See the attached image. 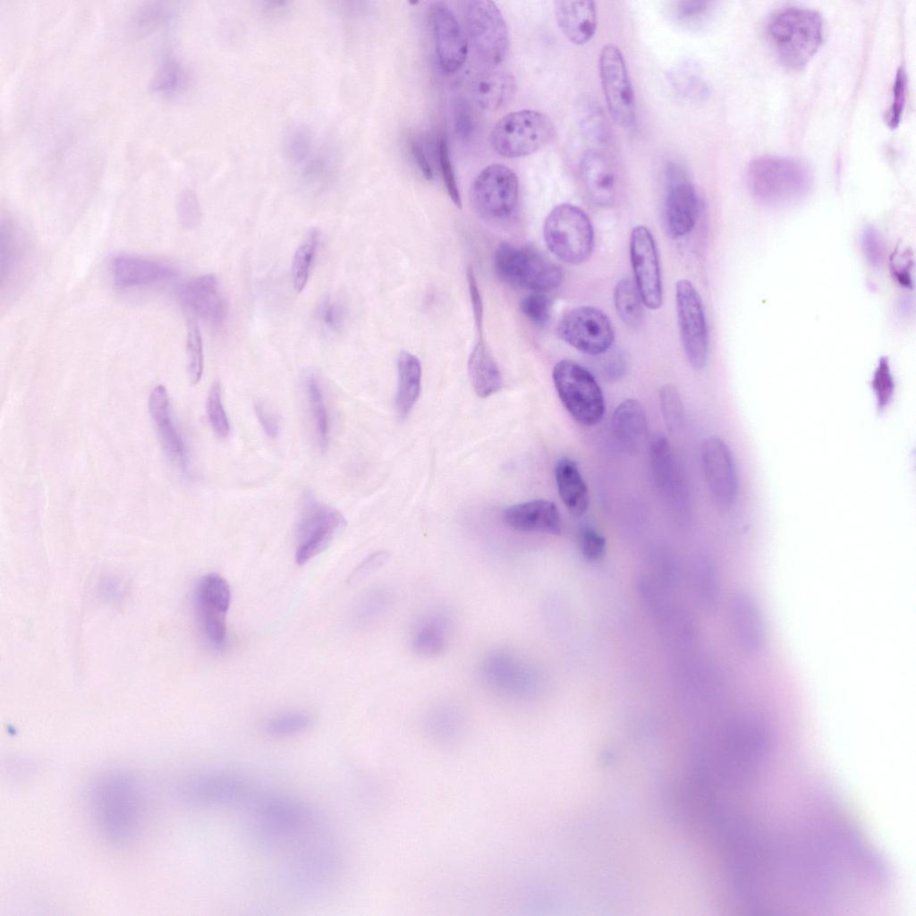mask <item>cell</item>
<instances>
[{"label":"cell","instance_id":"6da1fadb","mask_svg":"<svg viewBox=\"0 0 916 916\" xmlns=\"http://www.w3.org/2000/svg\"><path fill=\"white\" fill-rule=\"evenodd\" d=\"M747 182L752 196L768 207H784L802 199L811 186L808 166L801 160L763 155L748 165Z\"/></svg>","mask_w":916,"mask_h":916},{"label":"cell","instance_id":"7a4b0ae2","mask_svg":"<svg viewBox=\"0 0 916 916\" xmlns=\"http://www.w3.org/2000/svg\"><path fill=\"white\" fill-rule=\"evenodd\" d=\"M769 42L780 61L792 68L804 65L816 53L823 38V20L815 10L788 6L768 21Z\"/></svg>","mask_w":916,"mask_h":916},{"label":"cell","instance_id":"3957f363","mask_svg":"<svg viewBox=\"0 0 916 916\" xmlns=\"http://www.w3.org/2000/svg\"><path fill=\"white\" fill-rule=\"evenodd\" d=\"M543 236L549 250L571 265L588 260L594 248V229L589 217L570 203L559 204L548 213Z\"/></svg>","mask_w":916,"mask_h":916},{"label":"cell","instance_id":"277c9868","mask_svg":"<svg viewBox=\"0 0 916 916\" xmlns=\"http://www.w3.org/2000/svg\"><path fill=\"white\" fill-rule=\"evenodd\" d=\"M554 136L555 126L547 114L523 109L505 114L496 123L490 133V144L502 157H521L539 151Z\"/></svg>","mask_w":916,"mask_h":916},{"label":"cell","instance_id":"5b68a950","mask_svg":"<svg viewBox=\"0 0 916 916\" xmlns=\"http://www.w3.org/2000/svg\"><path fill=\"white\" fill-rule=\"evenodd\" d=\"M495 267L504 281L539 293L557 288L564 276L561 267L538 250L505 242L496 250Z\"/></svg>","mask_w":916,"mask_h":916},{"label":"cell","instance_id":"8992f818","mask_svg":"<svg viewBox=\"0 0 916 916\" xmlns=\"http://www.w3.org/2000/svg\"><path fill=\"white\" fill-rule=\"evenodd\" d=\"M557 394L571 416L584 426L600 421L605 411L601 388L594 376L572 360L558 361L552 372Z\"/></svg>","mask_w":916,"mask_h":916},{"label":"cell","instance_id":"52a82bcc","mask_svg":"<svg viewBox=\"0 0 916 916\" xmlns=\"http://www.w3.org/2000/svg\"><path fill=\"white\" fill-rule=\"evenodd\" d=\"M345 525L343 515L306 492L296 530L295 562L304 564L324 551Z\"/></svg>","mask_w":916,"mask_h":916},{"label":"cell","instance_id":"ba28073f","mask_svg":"<svg viewBox=\"0 0 916 916\" xmlns=\"http://www.w3.org/2000/svg\"><path fill=\"white\" fill-rule=\"evenodd\" d=\"M675 307L685 357L692 368L701 369L708 359V331L700 293L686 278L679 279L675 284Z\"/></svg>","mask_w":916,"mask_h":916},{"label":"cell","instance_id":"9c48e42d","mask_svg":"<svg viewBox=\"0 0 916 916\" xmlns=\"http://www.w3.org/2000/svg\"><path fill=\"white\" fill-rule=\"evenodd\" d=\"M598 72L609 114L621 127H633L636 123L634 92L623 55L615 45L606 44L602 47Z\"/></svg>","mask_w":916,"mask_h":916},{"label":"cell","instance_id":"30bf717a","mask_svg":"<svg viewBox=\"0 0 916 916\" xmlns=\"http://www.w3.org/2000/svg\"><path fill=\"white\" fill-rule=\"evenodd\" d=\"M194 609L200 630L216 651L226 644V614L231 602L230 586L217 573H208L198 581L194 590Z\"/></svg>","mask_w":916,"mask_h":916},{"label":"cell","instance_id":"8fae6325","mask_svg":"<svg viewBox=\"0 0 916 916\" xmlns=\"http://www.w3.org/2000/svg\"><path fill=\"white\" fill-rule=\"evenodd\" d=\"M519 195L516 174L502 164L482 169L474 179L471 198L476 210L490 219H504L513 212Z\"/></svg>","mask_w":916,"mask_h":916},{"label":"cell","instance_id":"7c38bea8","mask_svg":"<svg viewBox=\"0 0 916 916\" xmlns=\"http://www.w3.org/2000/svg\"><path fill=\"white\" fill-rule=\"evenodd\" d=\"M559 337L577 351L589 355L606 353L615 341L609 318L593 306H580L568 311L559 321Z\"/></svg>","mask_w":916,"mask_h":916},{"label":"cell","instance_id":"4fadbf2b","mask_svg":"<svg viewBox=\"0 0 916 916\" xmlns=\"http://www.w3.org/2000/svg\"><path fill=\"white\" fill-rule=\"evenodd\" d=\"M467 12L470 34L478 55L489 65H498L505 60L509 47L508 30L501 11L492 1L472 0Z\"/></svg>","mask_w":916,"mask_h":916},{"label":"cell","instance_id":"5bb4252c","mask_svg":"<svg viewBox=\"0 0 916 916\" xmlns=\"http://www.w3.org/2000/svg\"><path fill=\"white\" fill-rule=\"evenodd\" d=\"M630 258L634 283L644 306L651 310L660 309L663 288L658 253L654 237L645 225H636L631 232Z\"/></svg>","mask_w":916,"mask_h":916},{"label":"cell","instance_id":"9a60e30c","mask_svg":"<svg viewBox=\"0 0 916 916\" xmlns=\"http://www.w3.org/2000/svg\"><path fill=\"white\" fill-rule=\"evenodd\" d=\"M733 637L740 652L749 658L764 654L768 642V627L760 604L747 589L736 590L730 603Z\"/></svg>","mask_w":916,"mask_h":916},{"label":"cell","instance_id":"2e32d148","mask_svg":"<svg viewBox=\"0 0 916 916\" xmlns=\"http://www.w3.org/2000/svg\"><path fill=\"white\" fill-rule=\"evenodd\" d=\"M437 64L445 73H454L464 64L468 55V41L454 13L443 2H435L428 8Z\"/></svg>","mask_w":916,"mask_h":916},{"label":"cell","instance_id":"e0dca14e","mask_svg":"<svg viewBox=\"0 0 916 916\" xmlns=\"http://www.w3.org/2000/svg\"><path fill=\"white\" fill-rule=\"evenodd\" d=\"M664 216L667 232L679 238L691 232L698 220L700 199L683 171L674 165L666 172Z\"/></svg>","mask_w":916,"mask_h":916},{"label":"cell","instance_id":"ac0fdd59","mask_svg":"<svg viewBox=\"0 0 916 916\" xmlns=\"http://www.w3.org/2000/svg\"><path fill=\"white\" fill-rule=\"evenodd\" d=\"M191 795L199 802L212 806L250 809L260 791L245 778L231 773H211L194 779Z\"/></svg>","mask_w":916,"mask_h":916},{"label":"cell","instance_id":"d6986e66","mask_svg":"<svg viewBox=\"0 0 916 916\" xmlns=\"http://www.w3.org/2000/svg\"><path fill=\"white\" fill-rule=\"evenodd\" d=\"M705 479L715 502L729 507L737 493V475L728 445L718 437L706 439L701 448Z\"/></svg>","mask_w":916,"mask_h":916},{"label":"cell","instance_id":"ffe728a7","mask_svg":"<svg viewBox=\"0 0 916 916\" xmlns=\"http://www.w3.org/2000/svg\"><path fill=\"white\" fill-rule=\"evenodd\" d=\"M482 676L493 689L504 694H526L535 683L533 669L518 654L506 649L488 655L482 665Z\"/></svg>","mask_w":916,"mask_h":916},{"label":"cell","instance_id":"44dd1931","mask_svg":"<svg viewBox=\"0 0 916 916\" xmlns=\"http://www.w3.org/2000/svg\"><path fill=\"white\" fill-rule=\"evenodd\" d=\"M114 284L121 288L147 286L174 280L177 269L171 264L131 254L115 255L110 263Z\"/></svg>","mask_w":916,"mask_h":916},{"label":"cell","instance_id":"7402d4cb","mask_svg":"<svg viewBox=\"0 0 916 916\" xmlns=\"http://www.w3.org/2000/svg\"><path fill=\"white\" fill-rule=\"evenodd\" d=\"M182 306L194 316L213 325L221 324L226 304L214 275H204L185 284L179 291Z\"/></svg>","mask_w":916,"mask_h":916},{"label":"cell","instance_id":"603a6c76","mask_svg":"<svg viewBox=\"0 0 916 916\" xmlns=\"http://www.w3.org/2000/svg\"><path fill=\"white\" fill-rule=\"evenodd\" d=\"M148 410L165 454L174 463L187 473L188 452L171 419L169 396L164 386H157L150 393Z\"/></svg>","mask_w":916,"mask_h":916},{"label":"cell","instance_id":"cb8c5ba5","mask_svg":"<svg viewBox=\"0 0 916 916\" xmlns=\"http://www.w3.org/2000/svg\"><path fill=\"white\" fill-rule=\"evenodd\" d=\"M555 17L562 32L574 45H584L595 35L598 24L596 4L589 0L554 2Z\"/></svg>","mask_w":916,"mask_h":916},{"label":"cell","instance_id":"d4e9b609","mask_svg":"<svg viewBox=\"0 0 916 916\" xmlns=\"http://www.w3.org/2000/svg\"><path fill=\"white\" fill-rule=\"evenodd\" d=\"M504 521L519 531H540L558 534L561 520L556 505L546 499H535L507 507Z\"/></svg>","mask_w":916,"mask_h":916},{"label":"cell","instance_id":"484cf974","mask_svg":"<svg viewBox=\"0 0 916 916\" xmlns=\"http://www.w3.org/2000/svg\"><path fill=\"white\" fill-rule=\"evenodd\" d=\"M558 492L566 508L575 516L587 511L589 496L577 463L571 458H560L555 465Z\"/></svg>","mask_w":916,"mask_h":916},{"label":"cell","instance_id":"4316f807","mask_svg":"<svg viewBox=\"0 0 916 916\" xmlns=\"http://www.w3.org/2000/svg\"><path fill=\"white\" fill-rule=\"evenodd\" d=\"M468 372L474 392L480 398L488 397L502 387L500 369L482 337H479L470 354Z\"/></svg>","mask_w":916,"mask_h":916},{"label":"cell","instance_id":"83f0119b","mask_svg":"<svg viewBox=\"0 0 916 916\" xmlns=\"http://www.w3.org/2000/svg\"><path fill=\"white\" fill-rule=\"evenodd\" d=\"M613 433L627 450L633 451L643 442L647 432V419L643 406L634 399L622 402L612 416Z\"/></svg>","mask_w":916,"mask_h":916},{"label":"cell","instance_id":"f1b7e54d","mask_svg":"<svg viewBox=\"0 0 916 916\" xmlns=\"http://www.w3.org/2000/svg\"><path fill=\"white\" fill-rule=\"evenodd\" d=\"M450 620L441 612H430L417 621L412 632V648L423 656H437L446 647Z\"/></svg>","mask_w":916,"mask_h":916},{"label":"cell","instance_id":"f546056e","mask_svg":"<svg viewBox=\"0 0 916 916\" xmlns=\"http://www.w3.org/2000/svg\"><path fill=\"white\" fill-rule=\"evenodd\" d=\"M516 91L514 77L506 72H489L479 75L473 83L477 104L485 110L495 111L507 105Z\"/></svg>","mask_w":916,"mask_h":916},{"label":"cell","instance_id":"4dcf8cb0","mask_svg":"<svg viewBox=\"0 0 916 916\" xmlns=\"http://www.w3.org/2000/svg\"><path fill=\"white\" fill-rule=\"evenodd\" d=\"M580 168L592 199L598 204L609 203L615 195V175L606 159L595 151L586 152Z\"/></svg>","mask_w":916,"mask_h":916},{"label":"cell","instance_id":"1f68e13d","mask_svg":"<svg viewBox=\"0 0 916 916\" xmlns=\"http://www.w3.org/2000/svg\"><path fill=\"white\" fill-rule=\"evenodd\" d=\"M397 371L398 387L395 406L400 419H404L409 415L420 396V362L411 352H402L397 360Z\"/></svg>","mask_w":916,"mask_h":916},{"label":"cell","instance_id":"d6a6232c","mask_svg":"<svg viewBox=\"0 0 916 916\" xmlns=\"http://www.w3.org/2000/svg\"><path fill=\"white\" fill-rule=\"evenodd\" d=\"M614 302L618 316L626 326L634 329L642 326L644 303L632 279L623 277L616 283Z\"/></svg>","mask_w":916,"mask_h":916},{"label":"cell","instance_id":"836d02e7","mask_svg":"<svg viewBox=\"0 0 916 916\" xmlns=\"http://www.w3.org/2000/svg\"><path fill=\"white\" fill-rule=\"evenodd\" d=\"M305 390L312 413L319 449L325 451L329 442V420L319 381L314 374L305 377Z\"/></svg>","mask_w":916,"mask_h":916},{"label":"cell","instance_id":"e575fe53","mask_svg":"<svg viewBox=\"0 0 916 916\" xmlns=\"http://www.w3.org/2000/svg\"><path fill=\"white\" fill-rule=\"evenodd\" d=\"M318 243L319 233L312 229L295 250L291 274L293 285L297 293L301 292L307 284Z\"/></svg>","mask_w":916,"mask_h":916},{"label":"cell","instance_id":"d590c367","mask_svg":"<svg viewBox=\"0 0 916 916\" xmlns=\"http://www.w3.org/2000/svg\"><path fill=\"white\" fill-rule=\"evenodd\" d=\"M311 722L309 714L292 711L270 718L265 724L264 729L271 736H291L305 732L311 725Z\"/></svg>","mask_w":916,"mask_h":916},{"label":"cell","instance_id":"8d00e7d4","mask_svg":"<svg viewBox=\"0 0 916 916\" xmlns=\"http://www.w3.org/2000/svg\"><path fill=\"white\" fill-rule=\"evenodd\" d=\"M188 375L191 384L199 382L203 373V346L197 324L191 321L187 333Z\"/></svg>","mask_w":916,"mask_h":916},{"label":"cell","instance_id":"74e56055","mask_svg":"<svg viewBox=\"0 0 916 916\" xmlns=\"http://www.w3.org/2000/svg\"><path fill=\"white\" fill-rule=\"evenodd\" d=\"M207 412L216 434L223 438L227 437L231 428L222 403L221 386L218 382H214L210 386L207 398Z\"/></svg>","mask_w":916,"mask_h":916},{"label":"cell","instance_id":"f35d334b","mask_svg":"<svg viewBox=\"0 0 916 916\" xmlns=\"http://www.w3.org/2000/svg\"><path fill=\"white\" fill-rule=\"evenodd\" d=\"M650 460L657 483L663 487L668 484L671 476L672 461L670 446L663 436H657L651 442Z\"/></svg>","mask_w":916,"mask_h":916},{"label":"cell","instance_id":"ab89813d","mask_svg":"<svg viewBox=\"0 0 916 916\" xmlns=\"http://www.w3.org/2000/svg\"><path fill=\"white\" fill-rule=\"evenodd\" d=\"M659 400L665 423L668 430L674 431L681 425L683 415V403L675 386L670 384L661 386Z\"/></svg>","mask_w":916,"mask_h":916},{"label":"cell","instance_id":"60d3db41","mask_svg":"<svg viewBox=\"0 0 916 916\" xmlns=\"http://www.w3.org/2000/svg\"><path fill=\"white\" fill-rule=\"evenodd\" d=\"M311 138L308 129L303 126L291 127L284 135V151L291 161L300 164L310 154Z\"/></svg>","mask_w":916,"mask_h":916},{"label":"cell","instance_id":"b9f144b4","mask_svg":"<svg viewBox=\"0 0 916 916\" xmlns=\"http://www.w3.org/2000/svg\"><path fill=\"white\" fill-rule=\"evenodd\" d=\"M872 388L877 399V407L882 411L890 403L895 389V383L886 357H881L872 378Z\"/></svg>","mask_w":916,"mask_h":916},{"label":"cell","instance_id":"7bdbcfd3","mask_svg":"<svg viewBox=\"0 0 916 916\" xmlns=\"http://www.w3.org/2000/svg\"><path fill=\"white\" fill-rule=\"evenodd\" d=\"M320 325L328 332L338 333L344 325L345 308L338 300L329 296L322 298L317 309Z\"/></svg>","mask_w":916,"mask_h":916},{"label":"cell","instance_id":"ee69618b","mask_svg":"<svg viewBox=\"0 0 916 916\" xmlns=\"http://www.w3.org/2000/svg\"><path fill=\"white\" fill-rule=\"evenodd\" d=\"M437 158L439 169L445 182L447 193L457 208H462V199L457 186L454 170L452 165L447 142L441 137L437 142Z\"/></svg>","mask_w":916,"mask_h":916},{"label":"cell","instance_id":"f6af8a7d","mask_svg":"<svg viewBox=\"0 0 916 916\" xmlns=\"http://www.w3.org/2000/svg\"><path fill=\"white\" fill-rule=\"evenodd\" d=\"M521 310L524 316L536 326H544L550 317L551 301L543 293L533 292L522 299Z\"/></svg>","mask_w":916,"mask_h":916},{"label":"cell","instance_id":"bcb514c9","mask_svg":"<svg viewBox=\"0 0 916 916\" xmlns=\"http://www.w3.org/2000/svg\"><path fill=\"white\" fill-rule=\"evenodd\" d=\"M177 213L180 224L185 229H193L200 224L201 212L195 194L185 191L179 198Z\"/></svg>","mask_w":916,"mask_h":916},{"label":"cell","instance_id":"7dc6e473","mask_svg":"<svg viewBox=\"0 0 916 916\" xmlns=\"http://www.w3.org/2000/svg\"><path fill=\"white\" fill-rule=\"evenodd\" d=\"M861 245L868 262L878 267L885 256V246L879 233L872 226L866 227L861 234Z\"/></svg>","mask_w":916,"mask_h":916},{"label":"cell","instance_id":"c3c4849f","mask_svg":"<svg viewBox=\"0 0 916 916\" xmlns=\"http://www.w3.org/2000/svg\"><path fill=\"white\" fill-rule=\"evenodd\" d=\"M182 79V71L178 64L174 61H167L157 72L153 88L158 92L171 93L179 88Z\"/></svg>","mask_w":916,"mask_h":916},{"label":"cell","instance_id":"681fc988","mask_svg":"<svg viewBox=\"0 0 916 916\" xmlns=\"http://www.w3.org/2000/svg\"><path fill=\"white\" fill-rule=\"evenodd\" d=\"M580 546L583 556L595 561L605 553L606 539L592 527L584 526L580 532Z\"/></svg>","mask_w":916,"mask_h":916},{"label":"cell","instance_id":"f907efd6","mask_svg":"<svg viewBox=\"0 0 916 916\" xmlns=\"http://www.w3.org/2000/svg\"><path fill=\"white\" fill-rule=\"evenodd\" d=\"M906 75L904 70L900 67L897 70L894 84L893 102L886 114V121L890 126L895 127L901 117L905 102Z\"/></svg>","mask_w":916,"mask_h":916},{"label":"cell","instance_id":"816d5d0a","mask_svg":"<svg viewBox=\"0 0 916 916\" xmlns=\"http://www.w3.org/2000/svg\"><path fill=\"white\" fill-rule=\"evenodd\" d=\"M473 114L469 102L459 98L454 106V128L457 136L466 140L473 130Z\"/></svg>","mask_w":916,"mask_h":916},{"label":"cell","instance_id":"f5cc1de1","mask_svg":"<svg viewBox=\"0 0 916 916\" xmlns=\"http://www.w3.org/2000/svg\"><path fill=\"white\" fill-rule=\"evenodd\" d=\"M912 255L908 250L896 251L891 259V270L894 277L902 286L906 288H911L912 285Z\"/></svg>","mask_w":916,"mask_h":916},{"label":"cell","instance_id":"db71d44e","mask_svg":"<svg viewBox=\"0 0 916 916\" xmlns=\"http://www.w3.org/2000/svg\"><path fill=\"white\" fill-rule=\"evenodd\" d=\"M254 410L266 435L272 438L276 437L280 431V426L275 411L263 401H256Z\"/></svg>","mask_w":916,"mask_h":916},{"label":"cell","instance_id":"11a10c76","mask_svg":"<svg viewBox=\"0 0 916 916\" xmlns=\"http://www.w3.org/2000/svg\"><path fill=\"white\" fill-rule=\"evenodd\" d=\"M381 598L378 591H372L364 596L357 605L355 618L359 622H364L377 615L382 608Z\"/></svg>","mask_w":916,"mask_h":916},{"label":"cell","instance_id":"9f6ffc18","mask_svg":"<svg viewBox=\"0 0 916 916\" xmlns=\"http://www.w3.org/2000/svg\"><path fill=\"white\" fill-rule=\"evenodd\" d=\"M469 292L472 306V313L474 318V323L477 327L479 337H482V321H483V305L480 297V293L478 288V284L471 268L468 269L467 272Z\"/></svg>","mask_w":916,"mask_h":916},{"label":"cell","instance_id":"6f0895ef","mask_svg":"<svg viewBox=\"0 0 916 916\" xmlns=\"http://www.w3.org/2000/svg\"><path fill=\"white\" fill-rule=\"evenodd\" d=\"M386 559V556L383 552L375 553L368 556L355 568V570H353L352 573L350 575L349 581L354 582L366 577L375 569L379 567Z\"/></svg>","mask_w":916,"mask_h":916},{"label":"cell","instance_id":"680465c9","mask_svg":"<svg viewBox=\"0 0 916 916\" xmlns=\"http://www.w3.org/2000/svg\"><path fill=\"white\" fill-rule=\"evenodd\" d=\"M411 156L417 164V166L420 170L421 174L427 180L433 179V170L428 160L427 154L424 150L423 145L418 140H412L411 142Z\"/></svg>","mask_w":916,"mask_h":916},{"label":"cell","instance_id":"91938a15","mask_svg":"<svg viewBox=\"0 0 916 916\" xmlns=\"http://www.w3.org/2000/svg\"><path fill=\"white\" fill-rule=\"evenodd\" d=\"M707 4L708 3L704 1L680 2L677 7V13L682 18H689L702 13L707 8Z\"/></svg>","mask_w":916,"mask_h":916},{"label":"cell","instance_id":"94428289","mask_svg":"<svg viewBox=\"0 0 916 916\" xmlns=\"http://www.w3.org/2000/svg\"><path fill=\"white\" fill-rule=\"evenodd\" d=\"M606 374L611 379L618 378L624 371V363L620 356H615L609 359L606 369Z\"/></svg>","mask_w":916,"mask_h":916}]
</instances>
